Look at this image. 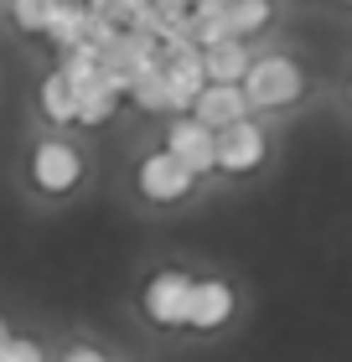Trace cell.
<instances>
[{
  "mask_svg": "<svg viewBox=\"0 0 352 362\" xmlns=\"http://www.w3.org/2000/svg\"><path fill=\"white\" fill-rule=\"evenodd\" d=\"M156 62H161V37L135 31V26H125L120 37L104 47V78H109L125 98H130V83H135L145 68H156Z\"/></svg>",
  "mask_w": 352,
  "mask_h": 362,
  "instance_id": "1",
  "label": "cell"
},
{
  "mask_svg": "<svg viewBox=\"0 0 352 362\" xmlns=\"http://www.w3.org/2000/svg\"><path fill=\"white\" fill-rule=\"evenodd\" d=\"M244 88H249V98H254V109H285V104H295V98H300V88H306V73H300L285 52L254 57V68H249Z\"/></svg>",
  "mask_w": 352,
  "mask_h": 362,
  "instance_id": "2",
  "label": "cell"
},
{
  "mask_svg": "<svg viewBox=\"0 0 352 362\" xmlns=\"http://www.w3.org/2000/svg\"><path fill=\"white\" fill-rule=\"evenodd\" d=\"M31 181H37L47 197L73 192L78 181H83V156L73 151L68 140H42L37 156H31Z\"/></svg>",
  "mask_w": 352,
  "mask_h": 362,
  "instance_id": "3",
  "label": "cell"
},
{
  "mask_svg": "<svg viewBox=\"0 0 352 362\" xmlns=\"http://www.w3.org/2000/svg\"><path fill=\"white\" fill-rule=\"evenodd\" d=\"M192 290H197V279L176 274V269L156 274L145 285V316L156 326H187L192 321Z\"/></svg>",
  "mask_w": 352,
  "mask_h": 362,
  "instance_id": "4",
  "label": "cell"
},
{
  "mask_svg": "<svg viewBox=\"0 0 352 362\" xmlns=\"http://www.w3.org/2000/svg\"><path fill=\"white\" fill-rule=\"evenodd\" d=\"M192 181H197V171L176 151H156V156L140 160V192L150 202H181L192 192Z\"/></svg>",
  "mask_w": 352,
  "mask_h": 362,
  "instance_id": "5",
  "label": "cell"
},
{
  "mask_svg": "<svg viewBox=\"0 0 352 362\" xmlns=\"http://www.w3.org/2000/svg\"><path fill=\"white\" fill-rule=\"evenodd\" d=\"M166 151H176L197 176H208L217 166V129L203 124L197 114H181V119L171 124V135H166Z\"/></svg>",
  "mask_w": 352,
  "mask_h": 362,
  "instance_id": "6",
  "label": "cell"
},
{
  "mask_svg": "<svg viewBox=\"0 0 352 362\" xmlns=\"http://www.w3.org/2000/svg\"><path fill=\"white\" fill-rule=\"evenodd\" d=\"M259 160H264V129L254 119H239V124L217 129V171L244 176V171H254Z\"/></svg>",
  "mask_w": 352,
  "mask_h": 362,
  "instance_id": "7",
  "label": "cell"
},
{
  "mask_svg": "<svg viewBox=\"0 0 352 362\" xmlns=\"http://www.w3.org/2000/svg\"><path fill=\"white\" fill-rule=\"evenodd\" d=\"M249 109H254V98H249L244 83H212V78H208V88L197 93V104H192V114L203 124H212V129H228V124L249 119Z\"/></svg>",
  "mask_w": 352,
  "mask_h": 362,
  "instance_id": "8",
  "label": "cell"
},
{
  "mask_svg": "<svg viewBox=\"0 0 352 362\" xmlns=\"http://www.w3.org/2000/svg\"><path fill=\"white\" fill-rule=\"evenodd\" d=\"M233 316V290L223 285V279H197V290H192V332H217Z\"/></svg>",
  "mask_w": 352,
  "mask_h": 362,
  "instance_id": "9",
  "label": "cell"
},
{
  "mask_svg": "<svg viewBox=\"0 0 352 362\" xmlns=\"http://www.w3.org/2000/svg\"><path fill=\"white\" fill-rule=\"evenodd\" d=\"M203 57H208V78H212V83H244L249 68H254V57H249L244 37L212 42V47H203Z\"/></svg>",
  "mask_w": 352,
  "mask_h": 362,
  "instance_id": "10",
  "label": "cell"
},
{
  "mask_svg": "<svg viewBox=\"0 0 352 362\" xmlns=\"http://www.w3.org/2000/svg\"><path fill=\"white\" fill-rule=\"evenodd\" d=\"M120 88L109 83L104 73L89 78V83H78V124H109L114 119V109H120Z\"/></svg>",
  "mask_w": 352,
  "mask_h": 362,
  "instance_id": "11",
  "label": "cell"
},
{
  "mask_svg": "<svg viewBox=\"0 0 352 362\" xmlns=\"http://www.w3.org/2000/svg\"><path fill=\"white\" fill-rule=\"evenodd\" d=\"M42 114H47L52 124H78V83H73L62 68L42 83Z\"/></svg>",
  "mask_w": 352,
  "mask_h": 362,
  "instance_id": "12",
  "label": "cell"
},
{
  "mask_svg": "<svg viewBox=\"0 0 352 362\" xmlns=\"http://www.w3.org/2000/svg\"><path fill=\"white\" fill-rule=\"evenodd\" d=\"M83 31H89V0H57L52 26H47V37L57 42V52L73 47V42H83Z\"/></svg>",
  "mask_w": 352,
  "mask_h": 362,
  "instance_id": "13",
  "label": "cell"
},
{
  "mask_svg": "<svg viewBox=\"0 0 352 362\" xmlns=\"http://www.w3.org/2000/svg\"><path fill=\"white\" fill-rule=\"evenodd\" d=\"M130 98H135V109H145V114L171 109V78H166L161 62H156V68H145L135 83H130Z\"/></svg>",
  "mask_w": 352,
  "mask_h": 362,
  "instance_id": "14",
  "label": "cell"
},
{
  "mask_svg": "<svg viewBox=\"0 0 352 362\" xmlns=\"http://www.w3.org/2000/svg\"><path fill=\"white\" fill-rule=\"evenodd\" d=\"M228 21H233V31H239V37H254V31L270 26V0H233Z\"/></svg>",
  "mask_w": 352,
  "mask_h": 362,
  "instance_id": "15",
  "label": "cell"
},
{
  "mask_svg": "<svg viewBox=\"0 0 352 362\" xmlns=\"http://www.w3.org/2000/svg\"><path fill=\"white\" fill-rule=\"evenodd\" d=\"M52 11H57V0H11L16 26L21 31H42V37H47V26H52Z\"/></svg>",
  "mask_w": 352,
  "mask_h": 362,
  "instance_id": "16",
  "label": "cell"
},
{
  "mask_svg": "<svg viewBox=\"0 0 352 362\" xmlns=\"http://www.w3.org/2000/svg\"><path fill=\"white\" fill-rule=\"evenodd\" d=\"M192 21H197V42H203V47L239 37V31H233V21H228V11H192Z\"/></svg>",
  "mask_w": 352,
  "mask_h": 362,
  "instance_id": "17",
  "label": "cell"
},
{
  "mask_svg": "<svg viewBox=\"0 0 352 362\" xmlns=\"http://www.w3.org/2000/svg\"><path fill=\"white\" fill-rule=\"evenodd\" d=\"M0 362H42V347L37 341H6V347H0Z\"/></svg>",
  "mask_w": 352,
  "mask_h": 362,
  "instance_id": "18",
  "label": "cell"
},
{
  "mask_svg": "<svg viewBox=\"0 0 352 362\" xmlns=\"http://www.w3.org/2000/svg\"><path fill=\"white\" fill-rule=\"evenodd\" d=\"M62 362H109L104 352H93V347H68V357Z\"/></svg>",
  "mask_w": 352,
  "mask_h": 362,
  "instance_id": "19",
  "label": "cell"
},
{
  "mask_svg": "<svg viewBox=\"0 0 352 362\" xmlns=\"http://www.w3.org/2000/svg\"><path fill=\"white\" fill-rule=\"evenodd\" d=\"M192 11H233V0H197Z\"/></svg>",
  "mask_w": 352,
  "mask_h": 362,
  "instance_id": "20",
  "label": "cell"
},
{
  "mask_svg": "<svg viewBox=\"0 0 352 362\" xmlns=\"http://www.w3.org/2000/svg\"><path fill=\"white\" fill-rule=\"evenodd\" d=\"M156 6H161V11H192L197 0H156Z\"/></svg>",
  "mask_w": 352,
  "mask_h": 362,
  "instance_id": "21",
  "label": "cell"
},
{
  "mask_svg": "<svg viewBox=\"0 0 352 362\" xmlns=\"http://www.w3.org/2000/svg\"><path fill=\"white\" fill-rule=\"evenodd\" d=\"M6 341H11V337H6V321H0V347H6Z\"/></svg>",
  "mask_w": 352,
  "mask_h": 362,
  "instance_id": "22",
  "label": "cell"
}]
</instances>
